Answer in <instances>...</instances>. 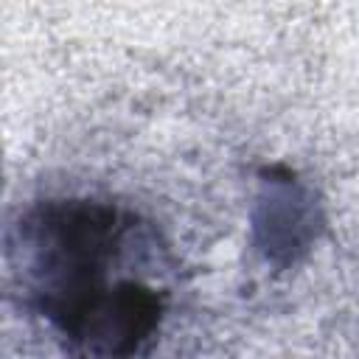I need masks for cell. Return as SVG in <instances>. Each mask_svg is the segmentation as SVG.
<instances>
[{
	"mask_svg": "<svg viewBox=\"0 0 359 359\" xmlns=\"http://www.w3.org/2000/svg\"><path fill=\"white\" fill-rule=\"evenodd\" d=\"M6 264L25 309L70 353H146L168 303L171 258L137 213L101 199H45L8 233Z\"/></svg>",
	"mask_w": 359,
	"mask_h": 359,
	"instance_id": "obj_1",
	"label": "cell"
}]
</instances>
